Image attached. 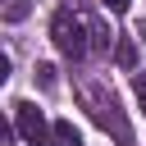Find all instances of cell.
Wrapping results in <instances>:
<instances>
[{
	"mask_svg": "<svg viewBox=\"0 0 146 146\" xmlns=\"http://www.w3.org/2000/svg\"><path fill=\"white\" fill-rule=\"evenodd\" d=\"M9 82V55H0V87Z\"/></svg>",
	"mask_w": 146,
	"mask_h": 146,
	"instance_id": "10",
	"label": "cell"
},
{
	"mask_svg": "<svg viewBox=\"0 0 146 146\" xmlns=\"http://www.w3.org/2000/svg\"><path fill=\"white\" fill-rule=\"evenodd\" d=\"M18 137L32 141V146H46V137H50V128H46V119H41V110H36L32 100L18 105Z\"/></svg>",
	"mask_w": 146,
	"mask_h": 146,
	"instance_id": "3",
	"label": "cell"
},
{
	"mask_svg": "<svg viewBox=\"0 0 146 146\" xmlns=\"http://www.w3.org/2000/svg\"><path fill=\"white\" fill-rule=\"evenodd\" d=\"M114 59H119V68H137V41H132V36H119Z\"/></svg>",
	"mask_w": 146,
	"mask_h": 146,
	"instance_id": "6",
	"label": "cell"
},
{
	"mask_svg": "<svg viewBox=\"0 0 146 146\" xmlns=\"http://www.w3.org/2000/svg\"><path fill=\"white\" fill-rule=\"evenodd\" d=\"M78 96H82V105L91 110V119H96L105 132H114L123 146L132 141V128H128V119H123V110H119V96H114L110 87H100V82H82Z\"/></svg>",
	"mask_w": 146,
	"mask_h": 146,
	"instance_id": "1",
	"label": "cell"
},
{
	"mask_svg": "<svg viewBox=\"0 0 146 146\" xmlns=\"http://www.w3.org/2000/svg\"><path fill=\"white\" fill-rule=\"evenodd\" d=\"M137 96H141V100H146V78H137Z\"/></svg>",
	"mask_w": 146,
	"mask_h": 146,
	"instance_id": "11",
	"label": "cell"
},
{
	"mask_svg": "<svg viewBox=\"0 0 146 146\" xmlns=\"http://www.w3.org/2000/svg\"><path fill=\"white\" fill-rule=\"evenodd\" d=\"M9 132H14V128H9V119H5V114H0V146H5V141H9Z\"/></svg>",
	"mask_w": 146,
	"mask_h": 146,
	"instance_id": "9",
	"label": "cell"
},
{
	"mask_svg": "<svg viewBox=\"0 0 146 146\" xmlns=\"http://www.w3.org/2000/svg\"><path fill=\"white\" fill-rule=\"evenodd\" d=\"M46 146H82V137H78V128H73L68 119H59V123L50 128V137H46Z\"/></svg>",
	"mask_w": 146,
	"mask_h": 146,
	"instance_id": "4",
	"label": "cell"
},
{
	"mask_svg": "<svg viewBox=\"0 0 146 146\" xmlns=\"http://www.w3.org/2000/svg\"><path fill=\"white\" fill-rule=\"evenodd\" d=\"M50 41L59 46V55L82 59V55L91 50V23H87L78 9H59V14L50 18Z\"/></svg>",
	"mask_w": 146,
	"mask_h": 146,
	"instance_id": "2",
	"label": "cell"
},
{
	"mask_svg": "<svg viewBox=\"0 0 146 146\" xmlns=\"http://www.w3.org/2000/svg\"><path fill=\"white\" fill-rule=\"evenodd\" d=\"M32 14V0H0V18L5 23H23Z\"/></svg>",
	"mask_w": 146,
	"mask_h": 146,
	"instance_id": "5",
	"label": "cell"
},
{
	"mask_svg": "<svg viewBox=\"0 0 146 146\" xmlns=\"http://www.w3.org/2000/svg\"><path fill=\"white\" fill-rule=\"evenodd\" d=\"M36 82L50 91V87H55V64H36Z\"/></svg>",
	"mask_w": 146,
	"mask_h": 146,
	"instance_id": "7",
	"label": "cell"
},
{
	"mask_svg": "<svg viewBox=\"0 0 146 146\" xmlns=\"http://www.w3.org/2000/svg\"><path fill=\"white\" fill-rule=\"evenodd\" d=\"M100 5H105V9H110V14H123V9H128V5H132V0H100Z\"/></svg>",
	"mask_w": 146,
	"mask_h": 146,
	"instance_id": "8",
	"label": "cell"
}]
</instances>
